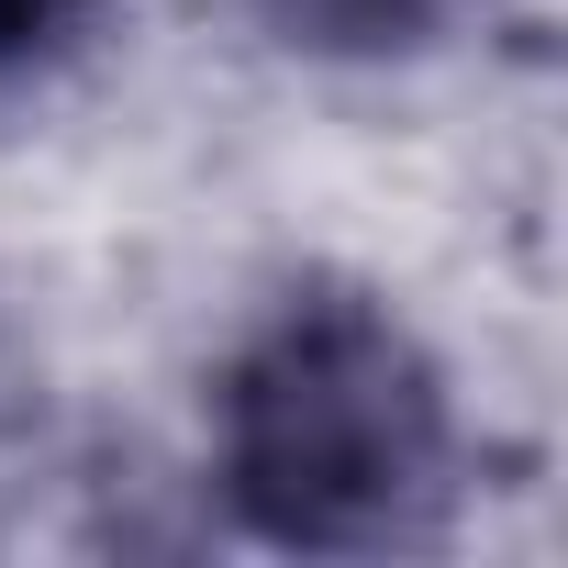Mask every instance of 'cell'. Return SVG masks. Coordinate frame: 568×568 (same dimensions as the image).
Returning <instances> with one entry per match:
<instances>
[{
    "instance_id": "1",
    "label": "cell",
    "mask_w": 568,
    "mask_h": 568,
    "mask_svg": "<svg viewBox=\"0 0 568 568\" xmlns=\"http://www.w3.org/2000/svg\"><path fill=\"white\" fill-rule=\"evenodd\" d=\"M234 446H245V479H256L267 524L346 535V501L379 513L402 479H424V457H435V402H424L413 357H402L368 313L313 302V313L278 324V346L245 368Z\"/></svg>"
},
{
    "instance_id": "2",
    "label": "cell",
    "mask_w": 568,
    "mask_h": 568,
    "mask_svg": "<svg viewBox=\"0 0 568 568\" xmlns=\"http://www.w3.org/2000/svg\"><path fill=\"white\" fill-rule=\"evenodd\" d=\"M302 34H324V45H390V34H413L435 0H278Z\"/></svg>"
},
{
    "instance_id": "3",
    "label": "cell",
    "mask_w": 568,
    "mask_h": 568,
    "mask_svg": "<svg viewBox=\"0 0 568 568\" xmlns=\"http://www.w3.org/2000/svg\"><path fill=\"white\" fill-rule=\"evenodd\" d=\"M90 0H0V57H45Z\"/></svg>"
}]
</instances>
